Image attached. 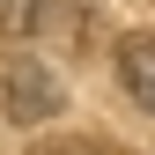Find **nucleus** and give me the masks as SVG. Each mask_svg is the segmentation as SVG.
Listing matches in <instances>:
<instances>
[{"label": "nucleus", "mask_w": 155, "mask_h": 155, "mask_svg": "<svg viewBox=\"0 0 155 155\" xmlns=\"http://www.w3.org/2000/svg\"><path fill=\"white\" fill-rule=\"evenodd\" d=\"M37 22H45V0H0V37H8V45L37 37Z\"/></svg>", "instance_id": "7ed1b4c3"}, {"label": "nucleus", "mask_w": 155, "mask_h": 155, "mask_svg": "<svg viewBox=\"0 0 155 155\" xmlns=\"http://www.w3.org/2000/svg\"><path fill=\"white\" fill-rule=\"evenodd\" d=\"M30 155H111V148H96V140H45V148H30Z\"/></svg>", "instance_id": "20e7f679"}, {"label": "nucleus", "mask_w": 155, "mask_h": 155, "mask_svg": "<svg viewBox=\"0 0 155 155\" xmlns=\"http://www.w3.org/2000/svg\"><path fill=\"white\" fill-rule=\"evenodd\" d=\"M0 96H8V118H15V126H45V118H59V111H67L59 74L37 67V59H15L8 74H0Z\"/></svg>", "instance_id": "f257e3e1"}, {"label": "nucleus", "mask_w": 155, "mask_h": 155, "mask_svg": "<svg viewBox=\"0 0 155 155\" xmlns=\"http://www.w3.org/2000/svg\"><path fill=\"white\" fill-rule=\"evenodd\" d=\"M111 74H118V89L155 118V37L148 30H126L118 45H111Z\"/></svg>", "instance_id": "f03ea898"}]
</instances>
